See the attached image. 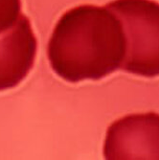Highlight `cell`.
Instances as JSON below:
<instances>
[{
	"label": "cell",
	"mask_w": 159,
	"mask_h": 160,
	"mask_svg": "<svg viewBox=\"0 0 159 160\" xmlns=\"http://www.w3.org/2000/svg\"><path fill=\"white\" fill-rule=\"evenodd\" d=\"M111 7L124 21L128 38L124 69L137 76L159 77V3L117 0Z\"/></svg>",
	"instance_id": "obj_1"
},
{
	"label": "cell",
	"mask_w": 159,
	"mask_h": 160,
	"mask_svg": "<svg viewBox=\"0 0 159 160\" xmlns=\"http://www.w3.org/2000/svg\"><path fill=\"white\" fill-rule=\"evenodd\" d=\"M107 155L117 159H159V114H132L109 130Z\"/></svg>",
	"instance_id": "obj_2"
}]
</instances>
